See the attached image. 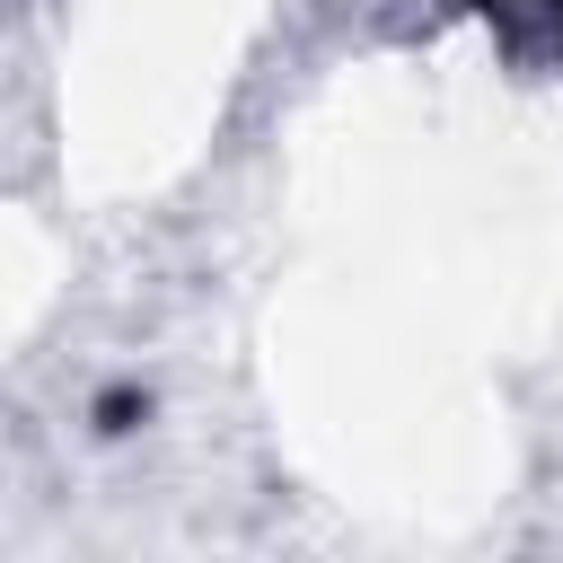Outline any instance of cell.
I'll return each instance as SVG.
<instances>
[{"mask_svg":"<svg viewBox=\"0 0 563 563\" xmlns=\"http://www.w3.org/2000/svg\"><path fill=\"white\" fill-rule=\"evenodd\" d=\"M554 26H563V0H554Z\"/></svg>","mask_w":563,"mask_h":563,"instance_id":"1","label":"cell"}]
</instances>
